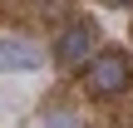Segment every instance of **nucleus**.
I'll return each instance as SVG.
<instances>
[{
  "mask_svg": "<svg viewBox=\"0 0 133 128\" xmlns=\"http://www.w3.org/2000/svg\"><path fill=\"white\" fill-rule=\"evenodd\" d=\"M44 128H79V113H69V109H54V113L44 118Z\"/></svg>",
  "mask_w": 133,
  "mask_h": 128,
  "instance_id": "nucleus-4",
  "label": "nucleus"
},
{
  "mask_svg": "<svg viewBox=\"0 0 133 128\" xmlns=\"http://www.w3.org/2000/svg\"><path fill=\"white\" fill-rule=\"evenodd\" d=\"M39 64H44V54H39L35 39H25V35H5L0 39V74H30Z\"/></svg>",
  "mask_w": 133,
  "mask_h": 128,
  "instance_id": "nucleus-3",
  "label": "nucleus"
},
{
  "mask_svg": "<svg viewBox=\"0 0 133 128\" xmlns=\"http://www.w3.org/2000/svg\"><path fill=\"white\" fill-rule=\"evenodd\" d=\"M118 5H128V0H118Z\"/></svg>",
  "mask_w": 133,
  "mask_h": 128,
  "instance_id": "nucleus-5",
  "label": "nucleus"
},
{
  "mask_svg": "<svg viewBox=\"0 0 133 128\" xmlns=\"http://www.w3.org/2000/svg\"><path fill=\"white\" fill-rule=\"evenodd\" d=\"M128 84H133V59L123 54V49H104V54L89 64V94H99V99H118Z\"/></svg>",
  "mask_w": 133,
  "mask_h": 128,
  "instance_id": "nucleus-1",
  "label": "nucleus"
},
{
  "mask_svg": "<svg viewBox=\"0 0 133 128\" xmlns=\"http://www.w3.org/2000/svg\"><path fill=\"white\" fill-rule=\"evenodd\" d=\"M94 39H99V25L94 20H74L54 35V64L59 69H79L94 59Z\"/></svg>",
  "mask_w": 133,
  "mask_h": 128,
  "instance_id": "nucleus-2",
  "label": "nucleus"
}]
</instances>
